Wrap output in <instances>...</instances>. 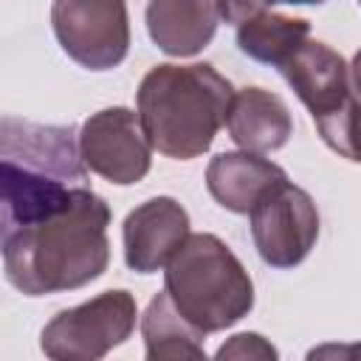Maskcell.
Returning <instances> with one entry per match:
<instances>
[{
  "label": "cell",
  "mask_w": 361,
  "mask_h": 361,
  "mask_svg": "<svg viewBox=\"0 0 361 361\" xmlns=\"http://www.w3.org/2000/svg\"><path fill=\"white\" fill-rule=\"evenodd\" d=\"M107 226V200L79 186L73 203L59 214L3 228L0 251L8 285L25 296H45L96 282L110 265Z\"/></svg>",
  "instance_id": "1"
},
{
  "label": "cell",
  "mask_w": 361,
  "mask_h": 361,
  "mask_svg": "<svg viewBox=\"0 0 361 361\" xmlns=\"http://www.w3.org/2000/svg\"><path fill=\"white\" fill-rule=\"evenodd\" d=\"M231 99V82L209 62H166L144 73L135 110L152 149L175 161H192L212 147Z\"/></svg>",
  "instance_id": "2"
},
{
  "label": "cell",
  "mask_w": 361,
  "mask_h": 361,
  "mask_svg": "<svg viewBox=\"0 0 361 361\" xmlns=\"http://www.w3.org/2000/svg\"><path fill=\"white\" fill-rule=\"evenodd\" d=\"M164 290L203 333H220L254 307V282L237 254L209 231L189 234L164 268Z\"/></svg>",
  "instance_id": "3"
},
{
  "label": "cell",
  "mask_w": 361,
  "mask_h": 361,
  "mask_svg": "<svg viewBox=\"0 0 361 361\" xmlns=\"http://www.w3.org/2000/svg\"><path fill=\"white\" fill-rule=\"evenodd\" d=\"M279 71L307 107L322 141L341 158L361 164V99L344 56L327 42L307 39Z\"/></svg>",
  "instance_id": "4"
},
{
  "label": "cell",
  "mask_w": 361,
  "mask_h": 361,
  "mask_svg": "<svg viewBox=\"0 0 361 361\" xmlns=\"http://www.w3.org/2000/svg\"><path fill=\"white\" fill-rule=\"evenodd\" d=\"M135 316L138 307L130 290H104L76 307L59 310L42 327L39 347L54 361H96L133 336Z\"/></svg>",
  "instance_id": "5"
},
{
  "label": "cell",
  "mask_w": 361,
  "mask_h": 361,
  "mask_svg": "<svg viewBox=\"0 0 361 361\" xmlns=\"http://www.w3.org/2000/svg\"><path fill=\"white\" fill-rule=\"evenodd\" d=\"M51 28L59 48L87 71H110L130 51L127 0H54Z\"/></svg>",
  "instance_id": "6"
},
{
  "label": "cell",
  "mask_w": 361,
  "mask_h": 361,
  "mask_svg": "<svg viewBox=\"0 0 361 361\" xmlns=\"http://www.w3.org/2000/svg\"><path fill=\"white\" fill-rule=\"evenodd\" d=\"M259 259L271 268L299 265L319 240V209L313 197L288 178L274 183L248 212Z\"/></svg>",
  "instance_id": "7"
},
{
  "label": "cell",
  "mask_w": 361,
  "mask_h": 361,
  "mask_svg": "<svg viewBox=\"0 0 361 361\" xmlns=\"http://www.w3.org/2000/svg\"><path fill=\"white\" fill-rule=\"evenodd\" d=\"M79 149L87 169L116 186L144 180L152 164V144L138 113L130 107H104L85 118Z\"/></svg>",
  "instance_id": "8"
},
{
  "label": "cell",
  "mask_w": 361,
  "mask_h": 361,
  "mask_svg": "<svg viewBox=\"0 0 361 361\" xmlns=\"http://www.w3.org/2000/svg\"><path fill=\"white\" fill-rule=\"evenodd\" d=\"M189 234V212L175 197H149L124 217V262L135 274H155L166 268Z\"/></svg>",
  "instance_id": "9"
},
{
  "label": "cell",
  "mask_w": 361,
  "mask_h": 361,
  "mask_svg": "<svg viewBox=\"0 0 361 361\" xmlns=\"http://www.w3.org/2000/svg\"><path fill=\"white\" fill-rule=\"evenodd\" d=\"M0 158L62 175L73 183L87 180V164L79 149V130L73 124H34L25 118L3 116Z\"/></svg>",
  "instance_id": "10"
},
{
  "label": "cell",
  "mask_w": 361,
  "mask_h": 361,
  "mask_svg": "<svg viewBox=\"0 0 361 361\" xmlns=\"http://www.w3.org/2000/svg\"><path fill=\"white\" fill-rule=\"evenodd\" d=\"M228 138L248 152H274L293 135V118L282 96L265 87H243L234 93L226 116Z\"/></svg>",
  "instance_id": "11"
},
{
  "label": "cell",
  "mask_w": 361,
  "mask_h": 361,
  "mask_svg": "<svg viewBox=\"0 0 361 361\" xmlns=\"http://www.w3.org/2000/svg\"><path fill=\"white\" fill-rule=\"evenodd\" d=\"M285 169L259 152L234 149L220 152L206 166V189L209 195L234 214H248L254 203L279 180H285Z\"/></svg>",
  "instance_id": "12"
},
{
  "label": "cell",
  "mask_w": 361,
  "mask_h": 361,
  "mask_svg": "<svg viewBox=\"0 0 361 361\" xmlns=\"http://www.w3.org/2000/svg\"><path fill=\"white\" fill-rule=\"evenodd\" d=\"M220 11L214 0H149L147 31L158 51L169 56L200 54L217 31Z\"/></svg>",
  "instance_id": "13"
},
{
  "label": "cell",
  "mask_w": 361,
  "mask_h": 361,
  "mask_svg": "<svg viewBox=\"0 0 361 361\" xmlns=\"http://www.w3.org/2000/svg\"><path fill=\"white\" fill-rule=\"evenodd\" d=\"M141 336L147 347L149 361H166V358H206V336L200 327H195L172 302L166 290L155 293L141 316Z\"/></svg>",
  "instance_id": "14"
},
{
  "label": "cell",
  "mask_w": 361,
  "mask_h": 361,
  "mask_svg": "<svg viewBox=\"0 0 361 361\" xmlns=\"http://www.w3.org/2000/svg\"><path fill=\"white\" fill-rule=\"evenodd\" d=\"M310 39V23L302 17L262 11L237 25V48L262 65L282 68Z\"/></svg>",
  "instance_id": "15"
},
{
  "label": "cell",
  "mask_w": 361,
  "mask_h": 361,
  "mask_svg": "<svg viewBox=\"0 0 361 361\" xmlns=\"http://www.w3.org/2000/svg\"><path fill=\"white\" fill-rule=\"evenodd\" d=\"M217 358H276V347L259 333H237L217 353Z\"/></svg>",
  "instance_id": "16"
},
{
  "label": "cell",
  "mask_w": 361,
  "mask_h": 361,
  "mask_svg": "<svg viewBox=\"0 0 361 361\" xmlns=\"http://www.w3.org/2000/svg\"><path fill=\"white\" fill-rule=\"evenodd\" d=\"M217 11H220V20L223 23H231V25H243L245 20L262 14L271 8L268 0H214Z\"/></svg>",
  "instance_id": "17"
},
{
  "label": "cell",
  "mask_w": 361,
  "mask_h": 361,
  "mask_svg": "<svg viewBox=\"0 0 361 361\" xmlns=\"http://www.w3.org/2000/svg\"><path fill=\"white\" fill-rule=\"evenodd\" d=\"M350 79H353V87H355V93L361 99V48L355 51V56L350 62Z\"/></svg>",
  "instance_id": "18"
},
{
  "label": "cell",
  "mask_w": 361,
  "mask_h": 361,
  "mask_svg": "<svg viewBox=\"0 0 361 361\" xmlns=\"http://www.w3.org/2000/svg\"><path fill=\"white\" fill-rule=\"evenodd\" d=\"M271 6L274 3H288V6H322L324 0H268Z\"/></svg>",
  "instance_id": "19"
},
{
  "label": "cell",
  "mask_w": 361,
  "mask_h": 361,
  "mask_svg": "<svg viewBox=\"0 0 361 361\" xmlns=\"http://www.w3.org/2000/svg\"><path fill=\"white\" fill-rule=\"evenodd\" d=\"M358 6H361V0H358Z\"/></svg>",
  "instance_id": "20"
}]
</instances>
